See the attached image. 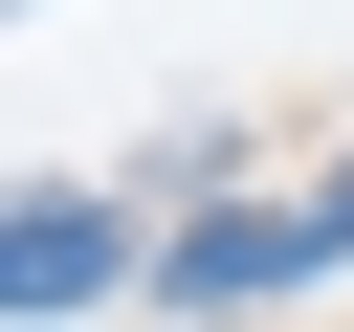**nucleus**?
Here are the masks:
<instances>
[{
	"label": "nucleus",
	"instance_id": "obj_1",
	"mask_svg": "<svg viewBox=\"0 0 354 332\" xmlns=\"http://www.w3.org/2000/svg\"><path fill=\"white\" fill-rule=\"evenodd\" d=\"M310 266H332V221H310V199H221V221H177V266H155V288H177V310H266V288H310Z\"/></svg>",
	"mask_w": 354,
	"mask_h": 332
},
{
	"label": "nucleus",
	"instance_id": "obj_2",
	"mask_svg": "<svg viewBox=\"0 0 354 332\" xmlns=\"http://www.w3.org/2000/svg\"><path fill=\"white\" fill-rule=\"evenodd\" d=\"M133 266V221L111 199H0V332H44V310H88Z\"/></svg>",
	"mask_w": 354,
	"mask_h": 332
},
{
	"label": "nucleus",
	"instance_id": "obj_3",
	"mask_svg": "<svg viewBox=\"0 0 354 332\" xmlns=\"http://www.w3.org/2000/svg\"><path fill=\"white\" fill-rule=\"evenodd\" d=\"M310 221H332V266H354V177H332V199H310Z\"/></svg>",
	"mask_w": 354,
	"mask_h": 332
}]
</instances>
